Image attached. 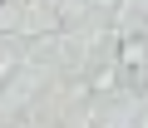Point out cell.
Here are the masks:
<instances>
[{"label":"cell","mask_w":148,"mask_h":128,"mask_svg":"<svg viewBox=\"0 0 148 128\" xmlns=\"http://www.w3.org/2000/svg\"><path fill=\"white\" fill-rule=\"evenodd\" d=\"M0 5H5V0H0Z\"/></svg>","instance_id":"obj_1"}]
</instances>
